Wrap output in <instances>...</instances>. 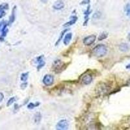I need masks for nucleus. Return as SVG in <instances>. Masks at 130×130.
<instances>
[{
    "mask_svg": "<svg viewBox=\"0 0 130 130\" xmlns=\"http://www.w3.org/2000/svg\"><path fill=\"white\" fill-rule=\"evenodd\" d=\"M92 53L98 57H102L105 56L107 53V48L104 44H98L94 47Z\"/></svg>",
    "mask_w": 130,
    "mask_h": 130,
    "instance_id": "f257e3e1",
    "label": "nucleus"
},
{
    "mask_svg": "<svg viewBox=\"0 0 130 130\" xmlns=\"http://www.w3.org/2000/svg\"><path fill=\"white\" fill-rule=\"evenodd\" d=\"M92 81V77L90 74H85L84 75H82L80 79L81 83L83 85H89Z\"/></svg>",
    "mask_w": 130,
    "mask_h": 130,
    "instance_id": "f03ea898",
    "label": "nucleus"
},
{
    "mask_svg": "<svg viewBox=\"0 0 130 130\" xmlns=\"http://www.w3.org/2000/svg\"><path fill=\"white\" fill-rule=\"evenodd\" d=\"M68 128V122L66 120H61L57 124L56 129L59 130H66Z\"/></svg>",
    "mask_w": 130,
    "mask_h": 130,
    "instance_id": "7ed1b4c3",
    "label": "nucleus"
},
{
    "mask_svg": "<svg viewBox=\"0 0 130 130\" xmlns=\"http://www.w3.org/2000/svg\"><path fill=\"white\" fill-rule=\"evenodd\" d=\"M54 82V77L52 75H46L43 78V83L46 86H50Z\"/></svg>",
    "mask_w": 130,
    "mask_h": 130,
    "instance_id": "20e7f679",
    "label": "nucleus"
},
{
    "mask_svg": "<svg viewBox=\"0 0 130 130\" xmlns=\"http://www.w3.org/2000/svg\"><path fill=\"white\" fill-rule=\"evenodd\" d=\"M96 37L94 35H92L88 36V37H85L83 40V44L86 46H90V45L92 44L96 40Z\"/></svg>",
    "mask_w": 130,
    "mask_h": 130,
    "instance_id": "39448f33",
    "label": "nucleus"
},
{
    "mask_svg": "<svg viewBox=\"0 0 130 130\" xmlns=\"http://www.w3.org/2000/svg\"><path fill=\"white\" fill-rule=\"evenodd\" d=\"M64 64L60 60H57L53 63V68L55 70L56 72H59V71H61L64 68Z\"/></svg>",
    "mask_w": 130,
    "mask_h": 130,
    "instance_id": "423d86ee",
    "label": "nucleus"
},
{
    "mask_svg": "<svg viewBox=\"0 0 130 130\" xmlns=\"http://www.w3.org/2000/svg\"><path fill=\"white\" fill-rule=\"evenodd\" d=\"M64 7V4L62 0H57L53 5V8L55 10H61L63 9Z\"/></svg>",
    "mask_w": 130,
    "mask_h": 130,
    "instance_id": "0eeeda50",
    "label": "nucleus"
},
{
    "mask_svg": "<svg viewBox=\"0 0 130 130\" xmlns=\"http://www.w3.org/2000/svg\"><path fill=\"white\" fill-rule=\"evenodd\" d=\"M72 32H68V33H67L65 35L64 38L63 39L64 44L66 45V46L69 44V43L70 42V41L72 40Z\"/></svg>",
    "mask_w": 130,
    "mask_h": 130,
    "instance_id": "6e6552de",
    "label": "nucleus"
},
{
    "mask_svg": "<svg viewBox=\"0 0 130 130\" xmlns=\"http://www.w3.org/2000/svg\"><path fill=\"white\" fill-rule=\"evenodd\" d=\"M70 18H71L70 21H69V22H67L65 24H64V27L71 26V25H72L73 24H75V23L76 22V21L77 20V17L75 16H71V17H70Z\"/></svg>",
    "mask_w": 130,
    "mask_h": 130,
    "instance_id": "1a4fd4ad",
    "label": "nucleus"
},
{
    "mask_svg": "<svg viewBox=\"0 0 130 130\" xmlns=\"http://www.w3.org/2000/svg\"><path fill=\"white\" fill-rule=\"evenodd\" d=\"M90 5H89L87 7V9L84 12V15H85V22H84V24L83 25H86L87 24L88 21H89V16L90 13Z\"/></svg>",
    "mask_w": 130,
    "mask_h": 130,
    "instance_id": "9d476101",
    "label": "nucleus"
},
{
    "mask_svg": "<svg viewBox=\"0 0 130 130\" xmlns=\"http://www.w3.org/2000/svg\"><path fill=\"white\" fill-rule=\"evenodd\" d=\"M119 49L120 50L123 52H126L129 50V46L126 43H122L119 45Z\"/></svg>",
    "mask_w": 130,
    "mask_h": 130,
    "instance_id": "9b49d317",
    "label": "nucleus"
},
{
    "mask_svg": "<svg viewBox=\"0 0 130 130\" xmlns=\"http://www.w3.org/2000/svg\"><path fill=\"white\" fill-rule=\"evenodd\" d=\"M16 7H14L13 9L12 10V14H11V16H10V19H9V24H12V23L14 22L15 18H16V16H15V12H16Z\"/></svg>",
    "mask_w": 130,
    "mask_h": 130,
    "instance_id": "f8f14e48",
    "label": "nucleus"
},
{
    "mask_svg": "<svg viewBox=\"0 0 130 130\" xmlns=\"http://www.w3.org/2000/svg\"><path fill=\"white\" fill-rule=\"evenodd\" d=\"M41 118H42V116L40 115V112H37L35 115V117H34V121L35 122H36L37 124H39V122H40L41 120Z\"/></svg>",
    "mask_w": 130,
    "mask_h": 130,
    "instance_id": "ddd939ff",
    "label": "nucleus"
},
{
    "mask_svg": "<svg viewBox=\"0 0 130 130\" xmlns=\"http://www.w3.org/2000/svg\"><path fill=\"white\" fill-rule=\"evenodd\" d=\"M68 29H64V30H63V31H62V32H61V35H60V37H59V39H58L57 40V42H56V43H55V46H57L58 44H59V42H61V40H62V39H63V36H64V35L65 34V32H67V31H68Z\"/></svg>",
    "mask_w": 130,
    "mask_h": 130,
    "instance_id": "4468645a",
    "label": "nucleus"
},
{
    "mask_svg": "<svg viewBox=\"0 0 130 130\" xmlns=\"http://www.w3.org/2000/svg\"><path fill=\"white\" fill-rule=\"evenodd\" d=\"M40 105V103L39 102H37L35 104H33V103H30L28 105H27V108L29 109H34L36 107H38L39 105Z\"/></svg>",
    "mask_w": 130,
    "mask_h": 130,
    "instance_id": "2eb2a0df",
    "label": "nucleus"
},
{
    "mask_svg": "<svg viewBox=\"0 0 130 130\" xmlns=\"http://www.w3.org/2000/svg\"><path fill=\"white\" fill-rule=\"evenodd\" d=\"M28 75H29L28 72L24 73V74H22V75H21V77H20L21 81H24V82L26 81L27 79V78H28Z\"/></svg>",
    "mask_w": 130,
    "mask_h": 130,
    "instance_id": "dca6fc26",
    "label": "nucleus"
},
{
    "mask_svg": "<svg viewBox=\"0 0 130 130\" xmlns=\"http://www.w3.org/2000/svg\"><path fill=\"white\" fill-rule=\"evenodd\" d=\"M107 90H108V88L106 85H102L100 87V89L98 91H100V92H101V93H102V92L105 93V92H106Z\"/></svg>",
    "mask_w": 130,
    "mask_h": 130,
    "instance_id": "f3484780",
    "label": "nucleus"
},
{
    "mask_svg": "<svg viewBox=\"0 0 130 130\" xmlns=\"http://www.w3.org/2000/svg\"><path fill=\"white\" fill-rule=\"evenodd\" d=\"M9 6L7 3H2V4L0 5V10H7L9 9Z\"/></svg>",
    "mask_w": 130,
    "mask_h": 130,
    "instance_id": "a211bd4d",
    "label": "nucleus"
},
{
    "mask_svg": "<svg viewBox=\"0 0 130 130\" xmlns=\"http://www.w3.org/2000/svg\"><path fill=\"white\" fill-rule=\"evenodd\" d=\"M15 101H16V98H15V97L10 98V99L8 100L7 104V106L9 107V106H10V105H11L12 104H13L14 102H15Z\"/></svg>",
    "mask_w": 130,
    "mask_h": 130,
    "instance_id": "6ab92c4d",
    "label": "nucleus"
},
{
    "mask_svg": "<svg viewBox=\"0 0 130 130\" xmlns=\"http://www.w3.org/2000/svg\"><path fill=\"white\" fill-rule=\"evenodd\" d=\"M107 37V33L106 32H103L98 37V40H102L104 39H105Z\"/></svg>",
    "mask_w": 130,
    "mask_h": 130,
    "instance_id": "aec40b11",
    "label": "nucleus"
},
{
    "mask_svg": "<svg viewBox=\"0 0 130 130\" xmlns=\"http://www.w3.org/2000/svg\"><path fill=\"white\" fill-rule=\"evenodd\" d=\"M125 10H126V15L130 18V4H127V5H126Z\"/></svg>",
    "mask_w": 130,
    "mask_h": 130,
    "instance_id": "412c9836",
    "label": "nucleus"
},
{
    "mask_svg": "<svg viewBox=\"0 0 130 130\" xmlns=\"http://www.w3.org/2000/svg\"><path fill=\"white\" fill-rule=\"evenodd\" d=\"M44 64H45L44 61L42 62H40V63L38 64V66H37V70H39L41 69V68H42L44 66Z\"/></svg>",
    "mask_w": 130,
    "mask_h": 130,
    "instance_id": "4be33fe9",
    "label": "nucleus"
},
{
    "mask_svg": "<svg viewBox=\"0 0 130 130\" xmlns=\"http://www.w3.org/2000/svg\"><path fill=\"white\" fill-rule=\"evenodd\" d=\"M5 15V12L3 10H0V18H3V16Z\"/></svg>",
    "mask_w": 130,
    "mask_h": 130,
    "instance_id": "5701e85b",
    "label": "nucleus"
},
{
    "mask_svg": "<svg viewBox=\"0 0 130 130\" xmlns=\"http://www.w3.org/2000/svg\"><path fill=\"white\" fill-rule=\"evenodd\" d=\"M90 3V0H83L82 2H81V4L83 5V4H89Z\"/></svg>",
    "mask_w": 130,
    "mask_h": 130,
    "instance_id": "b1692460",
    "label": "nucleus"
},
{
    "mask_svg": "<svg viewBox=\"0 0 130 130\" xmlns=\"http://www.w3.org/2000/svg\"><path fill=\"white\" fill-rule=\"evenodd\" d=\"M27 83H23V84L21 85V89H25V88L27 87Z\"/></svg>",
    "mask_w": 130,
    "mask_h": 130,
    "instance_id": "393cba45",
    "label": "nucleus"
},
{
    "mask_svg": "<svg viewBox=\"0 0 130 130\" xmlns=\"http://www.w3.org/2000/svg\"><path fill=\"white\" fill-rule=\"evenodd\" d=\"M3 98H4V95H3V93L0 92V103L3 101Z\"/></svg>",
    "mask_w": 130,
    "mask_h": 130,
    "instance_id": "a878e982",
    "label": "nucleus"
},
{
    "mask_svg": "<svg viewBox=\"0 0 130 130\" xmlns=\"http://www.w3.org/2000/svg\"><path fill=\"white\" fill-rule=\"evenodd\" d=\"M126 68H127V69H130V64H127V66H126Z\"/></svg>",
    "mask_w": 130,
    "mask_h": 130,
    "instance_id": "bb28decb",
    "label": "nucleus"
},
{
    "mask_svg": "<svg viewBox=\"0 0 130 130\" xmlns=\"http://www.w3.org/2000/svg\"><path fill=\"white\" fill-rule=\"evenodd\" d=\"M40 1H41L42 3H46V2H47V0H40Z\"/></svg>",
    "mask_w": 130,
    "mask_h": 130,
    "instance_id": "cd10ccee",
    "label": "nucleus"
},
{
    "mask_svg": "<svg viewBox=\"0 0 130 130\" xmlns=\"http://www.w3.org/2000/svg\"><path fill=\"white\" fill-rule=\"evenodd\" d=\"M127 37H128V39L129 40V41H130V32L128 34V36H127Z\"/></svg>",
    "mask_w": 130,
    "mask_h": 130,
    "instance_id": "c85d7f7f",
    "label": "nucleus"
},
{
    "mask_svg": "<svg viewBox=\"0 0 130 130\" xmlns=\"http://www.w3.org/2000/svg\"><path fill=\"white\" fill-rule=\"evenodd\" d=\"M128 82H129V84H130V79L129 80V81H128Z\"/></svg>",
    "mask_w": 130,
    "mask_h": 130,
    "instance_id": "c756f323",
    "label": "nucleus"
}]
</instances>
